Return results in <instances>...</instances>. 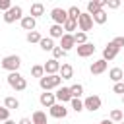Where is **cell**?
Here are the masks:
<instances>
[{"mask_svg":"<svg viewBox=\"0 0 124 124\" xmlns=\"http://www.w3.org/2000/svg\"><path fill=\"white\" fill-rule=\"evenodd\" d=\"M27 43H41V35H39V31H31V33H27Z\"/></svg>","mask_w":124,"mask_h":124,"instance_id":"obj_32","label":"cell"},{"mask_svg":"<svg viewBox=\"0 0 124 124\" xmlns=\"http://www.w3.org/2000/svg\"><path fill=\"white\" fill-rule=\"evenodd\" d=\"M118 50H120V48H118V46H116L114 43H108V45H107V46L103 48V60H107V62H108V60L116 58Z\"/></svg>","mask_w":124,"mask_h":124,"instance_id":"obj_9","label":"cell"},{"mask_svg":"<svg viewBox=\"0 0 124 124\" xmlns=\"http://www.w3.org/2000/svg\"><path fill=\"white\" fill-rule=\"evenodd\" d=\"M48 33H50V35H48L50 39H62V37H64V27H62V25H56V23H54V25H50Z\"/></svg>","mask_w":124,"mask_h":124,"instance_id":"obj_17","label":"cell"},{"mask_svg":"<svg viewBox=\"0 0 124 124\" xmlns=\"http://www.w3.org/2000/svg\"><path fill=\"white\" fill-rule=\"evenodd\" d=\"M76 48H78V56H81V58H87V56H91L95 52V45L93 43H85V45H79Z\"/></svg>","mask_w":124,"mask_h":124,"instance_id":"obj_13","label":"cell"},{"mask_svg":"<svg viewBox=\"0 0 124 124\" xmlns=\"http://www.w3.org/2000/svg\"><path fill=\"white\" fill-rule=\"evenodd\" d=\"M79 16H81V12H79V8L78 6H72V8H68V17H72V19H79Z\"/></svg>","mask_w":124,"mask_h":124,"instance_id":"obj_31","label":"cell"},{"mask_svg":"<svg viewBox=\"0 0 124 124\" xmlns=\"http://www.w3.org/2000/svg\"><path fill=\"white\" fill-rule=\"evenodd\" d=\"M39 103H41L43 107L50 108L52 105H56V95H54V93H48V91H45V93H41V97H39Z\"/></svg>","mask_w":124,"mask_h":124,"instance_id":"obj_12","label":"cell"},{"mask_svg":"<svg viewBox=\"0 0 124 124\" xmlns=\"http://www.w3.org/2000/svg\"><path fill=\"white\" fill-rule=\"evenodd\" d=\"M107 66H108V64H107V60H103V58H101V60L93 62L89 70H91V74H93V76H99V74H103V72L107 70Z\"/></svg>","mask_w":124,"mask_h":124,"instance_id":"obj_16","label":"cell"},{"mask_svg":"<svg viewBox=\"0 0 124 124\" xmlns=\"http://www.w3.org/2000/svg\"><path fill=\"white\" fill-rule=\"evenodd\" d=\"M62 27H64V31H66L68 35H72V31H76V27H78V21H76V19H72V17H68V19H66V23H64Z\"/></svg>","mask_w":124,"mask_h":124,"instance_id":"obj_24","label":"cell"},{"mask_svg":"<svg viewBox=\"0 0 124 124\" xmlns=\"http://www.w3.org/2000/svg\"><path fill=\"white\" fill-rule=\"evenodd\" d=\"M112 91H114V93H118V95H124V81H120V83H114Z\"/></svg>","mask_w":124,"mask_h":124,"instance_id":"obj_37","label":"cell"},{"mask_svg":"<svg viewBox=\"0 0 124 124\" xmlns=\"http://www.w3.org/2000/svg\"><path fill=\"white\" fill-rule=\"evenodd\" d=\"M62 56H66V50H62L60 46H54V48H52V58L58 60V58H62Z\"/></svg>","mask_w":124,"mask_h":124,"instance_id":"obj_34","label":"cell"},{"mask_svg":"<svg viewBox=\"0 0 124 124\" xmlns=\"http://www.w3.org/2000/svg\"><path fill=\"white\" fill-rule=\"evenodd\" d=\"M21 23V29H25V31H35V25H37V19L35 17H31V16H23V19L19 21Z\"/></svg>","mask_w":124,"mask_h":124,"instance_id":"obj_15","label":"cell"},{"mask_svg":"<svg viewBox=\"0 0 124 124\" xmlns=\"http://www.w3.org/2000/svg\"><path fill=\"white\" fill-rule=\"evenodd\" d=\"M122 103H124V95H122Z\"/></svg>","mask_w":124,"mask_h":124,"instance_id":"obj_43","label":"cell"},{"mask_svg":"<svg viewBox=\"0 0 124 124\" xmlns=\"http://www.w3.org/2000/svg\"><path fill=\"white\" fill-rule=\"evenodd\" d=\"M50 17H52V21L56 25H64L66 19H68V10H64V8H52Z\"/></svg>","mask_w":124,"mask_h":124,"instance_id":"obj_5","label":"cell"},{"mask_svg":"<svg viewBox=\"0 0 124 124\" xmlns=\"http://www.w3.org/2000/svg\"><path fill=\"white\" fill-rule=\"evenodd\" d=\"M60 62L58 60H54V58H50V60H46L45 64H43V68H45V76H54V74H58L60 72Z\"/></svg>","mask_w":124,"mask_h":124,"instance_id":"obj_8","label":"cell"},{"mask_svg":"<svg viewBox=\"0 0 124 124\" xmlns=\"http://www.w3.org/2000/svg\"><path fill=\"white\" fill-rule=\"evenodd\" d=\"M108 78H110L114 83H120V81H124V72H122V68H112V70L108 72Z\"/></svg>","mask_w":124,"mask_h":124,"instance_id":"obj_19","label":"cell"},{"mask_svg":"<svg viewBox=\"0 0 124 124\" xmlns=\"http://www.w3.org/2000/svg\"><path fill=\"white\" fill-rule=\"evenodd\" d=\"M118 124H124V122H118Z\"/></svg>","mask_w":124,"mask_h":124,"instance_id":"obj_44","label":"cell"},{"mask_svg":"<svg viewBox=\"0 0 124 124\" xmlns=\"http://www.w3.org/2000/svg\"><path fill=\"white\" fill-rule=\"evenodd\" d=\"M58 74H60V78H62V79H72V78H74V68H72L70 64H62Z\"/></svg>","mask_w":124,"mask_h":124,"instance_id":"obj_18","label":"cell"},{"mask_svg":"<svg viewBox=\"0 0 124 124\" xmlns=\"http://www.w3.org/2000/svg\"><path fill=\"white\" fill-rule=\"evenodd\" d=\"M83 108H87V110H91V112L99 110V108H101V97H99V95H89V97H85Z\"/></svg>","mask_w":124,"mask_h":124,"instance_id":"obj_6","label":"cell"},{"mask_svg":"<svg viewBox=\"0 0 124 124\" xmlns=\"http://www.w3.org/2000/svg\"><path fill=\"white\" fill-rule=\"evenodd\" d=\"M107 19H108V16H107V12H105V10H99V12L93 16V23H99V25L107 23Z\"/></svg>","mask_w":124,"mask_h":124,"instance_id":"obj_23","label":"cell"},{"mask_svg":"<svg viewBox=\"0 0 124 124\" xmlns=\"http://www.w3.org/2000/svg\"><path fill=\"white\" fill-rule=\"evenodd\" d=\"M78 25H79V31H83V33H87V31H91V27H93V17L85 12H81V16H79V19H78Z\"/></svg>","mask_w":124,"mask_h":124,"instance_id":"obj_7","label":"cell"},{"mask_svg":"<svg viewBox=\"0 0 124 124\" xmlns=\"http://www.w3.org/2000/svg\"><path fill=\"white\" fill-rule=\"evenodd\" d=\"M17 124H33V122H31V118H21Z\"/></svg>","mask_w":124,"mask_h":124,"instance_id":"obj_40","label":"cell"},{"mask_svg":"<svg viewBox=\"0 0 124 124\" xmlns=\"http://www.w3.org/2000/svg\"><path fill=\"white\" fill-rule=\"evenodd\" d=\"M74 41H76L78 46H79V45H85V43H87V33H83V31L74 33Z\"/></svg>","mask_w":124,"mask_h":124,"instance_id":"obj_30","label":"cell"},{"mask_svg":"<svg viewBox=\"0 0 124 124\" xmlns=\"http://www.w3.org/2000/svg\"><path fill=\"white\" fill-rule=\"evenodd\" d=\"M99 10H103V6H101V2H97V0H91V2H87V14L93 17Z\"/></svg>","mask_w":124,"mask_h":124,"instance_id":"obj_20","label":"cell"},{"mask_svg":"<svg viewBox=\"0 0 124 124\" xmlns=\"http://www.w3.org/2000/svg\"><path fill=\"white\" fill-rule=\"evenodd\" d=\"M21 21L23 19V10H21V6H12L6 14H4V21L6 23H14V21Z\"/></svg>","mask_w":124,"mask_h":124,"instance_id":"obj_4","label":"cell"},{"mask_svg":"<svg viewBox=\"0 0 124 124\" xmlns=\"http://www.w3.org/2000/svg\"><path fill=\"white\" fill-rule=\"evenodd\" d=\"M45 14V6L41 4V2H35V4H31V17H39V16H43Z\"/></svg>","mask_w":124,"mask_h":124,"instance_id":"obj_21","label":"cell"},{"mask_svg":"<svg viewBox=\"0 0 124 124\" xmlns=\"http://www.w3.org/2000/svg\"><path fill=\"white\" fill-rule=\"evenodd\" d=\"M10 8H12V2H10V0H0V10H2L4 14H6Z\"/></svg>","mask_w":124,"mask_h":124,"instance_id":"obj_36","label":"cell"},{"mask_svg":"<svg viewBox=\"0 0 124 124\" xmlns=\"http://www.w3.org/2000/svg\"><path fill=\"white\" fill-rule=\"evenodd\" d=\"M4 70H8L10 74L12 72H17V68L21 66V58L17 56V54H10V56H6V58H2V64H0Z\"/></svg>","mask_w":124,"mask_h":124,"instance_id":"obj_3","label":"cell"},{"mask_svg":"<svg viewBox=\"0 0 124 124\" xmlns=\"http://www.w3.org/2000/svg\"><path fill=\"white\" fill-rule=\"evenodd\" d=\"M99 124H114V122H112V120H110V118H105V120H101V122H99Z\"/></svg>","mask_w":124,"mask_h":124,"instance_id":"obj_41","label":"cell"},{"mask_svg":"<svg viewBox=\"0 0 124 124\" xmlns=\"http://www.w3.org/2000/svg\"><path fill=\"white\" fill-rule=\"evenodd\" d=\"M4 124H16V122H14V120H6Z\"/></svg>","mask_w":124,"mask_h":124,"instance_id":"obj_42","label":"cell"},{"mask_svg":"<svg viewBox=\"0 0 124 124\" xmlns=\"http://www.w3.org/2000/svg\"><path fill=\"white\" fill-rule=\"evenodd\" d=\"M54 95H56V101H60L62 105L74 99V97H72V91H70V87H58V91H56Z\"/></svg>","mask_w":124,"mask_h":124,"instance_id":"obj_11","label":"cell"},{"mask_svg":"<svg viewBox=\"0 0 124 124\" xmlns=\"http://www.w3.org/2000/svg\"><path fill=\"white\" fill-rule=\"evenodd\" d=\"M60 83H62L60 74H54V76H45V78H41V79H39V85H41V89H43V91L58 89V87H60Z\"/></svg>","mask_w":124,"mask_h":124,"instance_id":"obj_1","label":"cell"},{"mask_svg":"<svg viewBox=\"0 0 124 124\" xmlns=\"http://www.w3.org/2000/svg\"><path fill=\"white\" fill-rule=\"evenodd\" d=\"M4 107H6L8 110H12V108H19V101H17L16 97H6V99H4Z\"/></svg>","mask_w":124,"mask_h":124,"instance_id":"obj_26","label":"cell"},{"mask_svg":"<svg viewBox=\"0 0 124 124\" xmlns=\"http://www.w3.org/2000/svg\"><path fill=\"white\" fill-rule=\"evenodd\" d=\"M112 43H114L118 48H122V46H124V37H114V39H112Z\"/></svg>","mask_w":124,"mask_h":124,"instance_id":"obj_39","label":"cell"},{"mask_svg":"<svg viewBox=\"0 0 124 124\" xmlns=\"http://www.w3.org/2000/svg\"><path fill=\"white\" fill-rule=\"evenodd\" d=\"M70 91H72V97H74V99H79V97L83 95V85H81V83H74V85L70 87Z\"/></svg>","mask_w":124,"mask_h":124,"instance_id":"obj_29","label":"cell"},{"mask_svg":"<svg viewBox=\"0 0 124 124\" xmlns=\"http://www.w3.org/2000/svg\"><path fill=\"white\" fill-rule=\"evenodd\" d=\"M31 76L33 78H45V68L41 66V64H35V66H31Z\"/></svg>","mask_w":124,"mask_h":124,"instance_id":"obj_28","label":"cell"},{"mask_svg":"<svg viewBox=\"0 0 124 124\" xmlns=\"http://www.w3.org/2000/svg\"><path fill=\"white\" fill-rule=\"evenodd\" d=\"M107 6L112 8V10H116V8H120V0H107Z\"/></svg>","mask_w":124,"mask_h":124,"instance_id":"obj_38","label":"cell"},{"mask_svg":"<svg viewBox=\"0 0 124 124\" xmlns=\"http://www.w3.org/2000/svg\"><path fill=\"white\" fill-rule=\"evenodd\" d=\"M0 120H2V122L10 120V110H8L6 107H0Z\"/></svg>","mask_w":124,"mask_h":124,"instance_id":"obj_35","label":"cell"},{"mask_svg":"<svg viewBox=\"0 0 124 124\" xmlns=\"http://www.w3.org/2000/svg\"><path fill=\"white\" fill-rule=\"evenodd\" d=\"M8 83H10V87H14L16 91H23V89L27 87V79H25L19 72L8 74Z\"/></svg>","mask_w":124,"mask_h":124,"instance_id":"obj_2","label":"cell"},{"mask_svg":"<svg viewBox=\"0 0 124 124\" xmlns=\"http://www.w3.org/2000/svg\"><path fill=\"white\" fill-rule=\"evenodd\" d=\"M112 122H124V112L120 108H112L110 110V116H108Z\"/></svg>","mask_w":124,"mask_h":124,"instance_id":"obj_27","label":"cell"},{"mask_svg":"<svg viewBox=\"0 0 124 124\" xmlns=\"http://www.w3.org/2000/svg\"><path fill=\"white\" fill-rule=\"evenodd\" d=\"M39 46H41L43 50H52V48H54V41H52L50 37H43L41 43H39Z\"/></svg>","mask_w":124,"mask_h":124,"instance_id":"obj_25","label":"cell"},{"mask_svg":"<svg viewBox=\"0 0 124 124\" xmlns=\"http://www.w3.org/2000/svg\"><path fill=\"white\" fill-rule=\"evenodd\" d=\"M70 103H72V108H74L76 112H81V110H83V101H79V99H72Z\"/></svg>","mask_w":124,"mask_h":124,"instance_id":"obj_33","label":"cell"},{"mask_svg":"<svg viewBox=\"0 0 124 124\" xmlns=\"http://www.w3.org/2000/svg\"><path fill=\"white\" fill-rule=\"evenodd\" d=\"M50 116L52 118H66V114H68V108L62 105V103H56V105H52L50 107Z\"/></svg>","mask_w":124,"mask_h":124,"instance_id":"obj_10","label":"cell"},{"mask_svg":"<svg viewBox=\"0 0 124 124\" xmlns=\"http://www.w3.org/2000/svg\"><path fill=\"white\" fill-rule=\"evenodd\" d=\"M31 122L33 124H46V114L43 110H35L33 116H31Z\"/></svg>","mask_w":124,"mask_h":124,"instance_id":"obj_22","label":"cell"},{"mask_svg":"<svg viewBox=\"0 0 124 124\" xmlns=\"http://www.w3.org/2000/svg\"><path fill=\"white\" fill-rule=\"evenodd\" d=\"M74 46H76V41H74V35H68V33H64V37L60 39V48L68 52V50H72Z\"/></svg>","mask_w":124,"mask_h":124,"instance_id":"obj_14","label":"cell"}]
</instances>
